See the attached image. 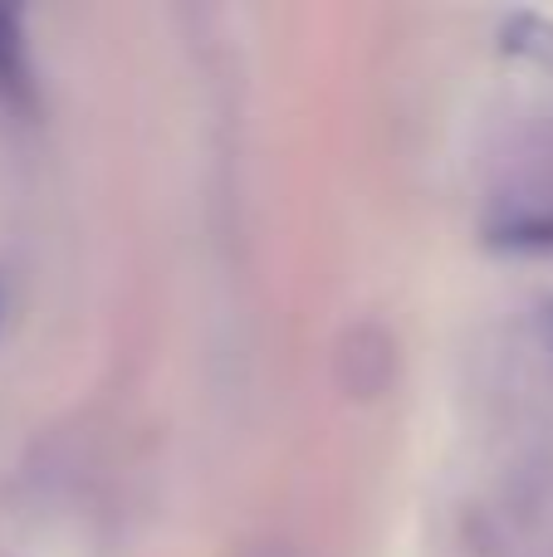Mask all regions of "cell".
Segmentation results:
<instances>
[{
  "label": "cell",
  "mask_w": 553,
  "mask_h": 557,
  "mask_svg": "<svg viewBox=\"0 0 553 557\" xmlns=\"http://www.w3.org/2000/svg\"><path fill=\"white\" fill-rule=\"evenodd\" d=\"M39 98V78H35V59H29V39H25V20L15 5H0V103L10 113L29 117Z\"/></svg>",
  "instance_id": "obj_1"
}]
</instances>
